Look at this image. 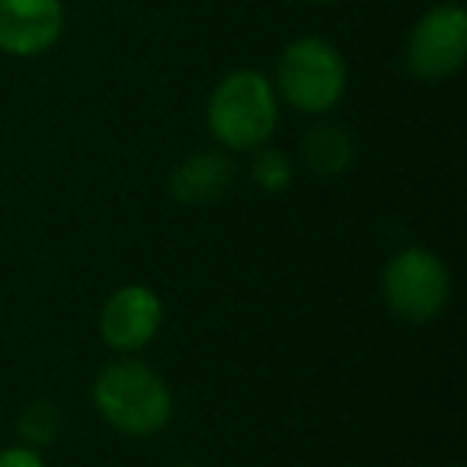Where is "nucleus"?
I'll list each match as a JSON object with an SVG mask.
<instances>
[{
  "mask_svg": "<svg viewBox=\"0 0 467 467\" xmlns=\"http://www.w3.org/2000/svg\"><path fill=\"white\" fill-rule=\"evenodd\" d=\"M97 416L129 439L161 435L173 420V390L138 356H116L97 371L90 384Z\"/></svg>",
  "mask_w": 467,
  "mask_h": 467,
  "instance_id": "f257e3e1",
  "label": "nucleus"
},
{
  "mask_svg": "<svg viewBox=\"0 0 467 467\" xmlns=\"http://www.w3.org/2000/svg\"><path fill=\"white\" fill-rule=\"evenodd\" d=\"M279 93L256 67H237L214 84L205 103V129L227 154H254L279 129Z\"/></svg>",
  "mask_w": 467,
  "mask_h": 467,
  "instance_id": "f03ea898",
  "label": "nucleus"
},
{
  "mask_svg": "<svg viewBox=\"0 0 467 467\" xmlns=\"http://www.w3.org/2000/svg\"><path fill=\"white\" fill-rule=\"evenodd\" d=\"M273 87L279 103L301 116H327L346 97L349 67L346 58L324 36H298L275 58Z\"/></svg>",
  "mask_w": 467,
  "mask_h": 467,
  "instance_id": "7ed1b4c3",
  "label": "nucleus"
},
{
  "mask_svg": "<svg viewBox=\"0 0 467 467\" xmlns=\"http://www.w3.org/2000/svg\"><path fill=\"white\" fill-rule=\"evenodd\" d=\"M381 301L400 324L426 327L445 314L451 301V269L435 250L403 247L381 269Z\"/></svg>",
  "mask_w": 467,
  "mask_h": 467,
  "instance_id": "20e7f679",
  "label": "nucleus"
},
{
  "mask_svg": "<svg viewBox=\"0 0 467 467\" xmlns=\"http://www.w3.org/2000/svg\"><path fill=\"white\" fill-rule=\"evenodd\" d=\"M467 61V10L461 4H439L426 10L410 29L403 65L422 84L451 80Z\"/></svg>",
  "mask_w": 467,
  "mask_h": 467,
  "instance_id": "39448f33",
  "label": "nucleus"
},
{
  "mask_svg": "<svg viewBox=\"0 0 467 467\" xmlns=\"http://www.w3.org/2000/svg\"><path fill=\"white\" fill-rule=\"evenodd\" d=\"M163 327V298L144 282H125L103 301L97 333L116 356H138L157 339Z\"/></svg>",
  "mask_w": 467,
  "mask_h": 467,
  "instance_id": "423d86ee",
  "label": "nucleus"
},
{
  "mask_svg": "<svg viewBox=\"0 0 467 467\" xmlns=\"http://www.w3.org/2000/svg\"><path fill=\"white\" fill-rule=\"evenodd\" d=\"M65 36V0H0V52L39 58Z\"/></svg>",
  "mask_w": 467,
  "mask_h": 467,
  "instance_id": "0eeeda50",
  "label": "nucleus"
},
{
  "mask_svg": "<svg viewBox=\"0 0 467 467\" xmlns=\"http://www.w3.org/2000/svg\"><path fill=\"white\" fill-rule=\"evenodd\" d=\"M234 176H237V167L227 150H195L170 170L167 192L180 205H212L224 199Z\"/></svg>",
  "mask_w": 467,
  "mask_h": 467,
  "instance_id": "6e6552de",
  "label": "nucleus"
},
{
  "mask_svg": "<svg viewBox=\"0 0 467 467\" xmlns=\"http://www.w3.org/2000/svg\"><path fill=\"white\" fill-rule=\"evenodd\" d=\"M301 163L314 176H343L356 163V138L337 122H317L301 138Z\"/></svg>",
  "mask_w": 467,
  "mask_h": 467,
  "instance_id": "1a4fd4ad",
  "label": "nucleus"
},
{
  "mask_svg": "<svg viewBox=\"0 0 467 467\" xmlns=\"http://www.w3.org/2000/svg\"><path fill=\"white\" fill-rule=\"evenodd\" d=\"M65 429V416H61L58 403L52 400H33L23 407L20 420H16V435H20L23 445L33 448H48L55 445V439Z\"/></svg>",
  "mask_w": 467,
  "mask_h": 467,
  "instance_id": "9d476101",
  "label": "nucleus"
},
{
  "mask_svg": "<svg viewBox=\"0 0 467 467\" xmlns=\"http://www.w3.org/2000/svg\"><path fill=\"white\" fill-rule=\"evenodd\" d=\"M250 180L260 192L266 195H282L295 180V163L285 150L263 144L250 154Z\"/></svg>",
  "mask_w": 467,
  "mask_h": 467,
  "instance_id": "9b49d317",
  "label": "nucleus"
},
{
  "mask_svg": "<svg viewBox=\"0 0 467 467\" xmlns=\"http://www.w3.org/2000/svg\"><path fill=\"white\" fill-rule=\"evenodd\" d=\"M0 467H46V458L39 448L16 441V445L0 448Z\"/></svg>",
  "mask_w": 467,
  "mask_h": 467,
  "instance_id": "f8f14e48",
  "label": "nucleus"
},
{
  "mask_svg": "<svg viewBox=\"0 0 467 467\" xmlns=\"http://www.w3.org/2000/svg\"><path fill=\"white\" fill-rule=\"evenodd\" d=\"M170 467H199L195 461H176V464H170Z\"/></svg>",
  "mask_w": 467,
  "mask_h": 467,
  "instance_id": "ddd939ff",
  "label": "nucleus"
},
{
  "mask_svg": "<svg viewBox=\"0 0 467 467\" xmlns=\"http://www.w3.org/2000/svg\"><path fill=\"white\" fill-rule=\"evenodd\" d=\"M305 4H333V0H305Z\"/></svg>",
  "mask_w": 467,
  "mask_h": 467,
  "instance_id": "4468645a",
  "label": "nucleus"
}]
</instances>
